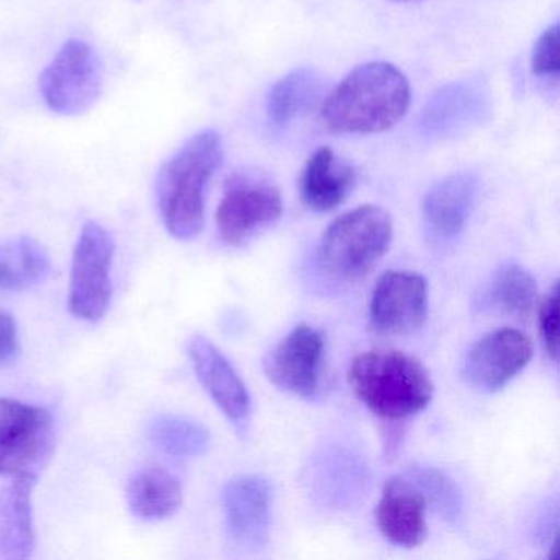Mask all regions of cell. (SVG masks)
I'll return each mask as SVG.
<instances>
[{
    "mask_svg": "<svg viewBox=\"0 0 560 560\" xmlns=\"http://www.w3.org/2000/svg\"><path fill=\"white\" fill-rule=\"evenodd\" d=\"M408 78L392 63L372 61L350 71L326 97L327 129L347 136H369L393 129L408 113Z\"/></svg>",
    "mask_w": 560,
    "mask_h": 560,
    "instance_id": "obj_1",
    "label": "cell"
},
{
    "mask_svg": "<svg viewBox=\"0 0 560 560\" xmlns=\"http://www.w3.org/2000/svg\"><path fill=\"white\" fill-rule=\"evenodd\" d=\"M222 140L202 130L162 166L156 202L166 231L179 241L195 238L205 228L206 188L222 163Z\"/></svg>",
    "mask_w": 560,
    "mask_h": 560,
    "instance_id": "obj_2",
    "label": "cell"
},
{
    "mask_svg": "<svg viewBox=\"0 0 560 560\" xmlns=\"http://www.w3.org/2000/svg\"><path fill=\"white\" fill-rule=\"evenodd\" d=\"M349 383L360 402L388 422L412 418L428 408L434 396L428 370L399 350L359 353L350 365Z\"/></svg>",
    "mask_w": 560,
    "mask_h": 560,
    "instance_id": "obj_3",
    "label": "cell"
},
{
    "mask_svg": "<svg viewBox=\"0 0 560 560\" xmlns=\"http://www.w3.org/2000/svg\"><path fill=\"white\" fill-rule=\"evenodd\" d=\"M392 241V215L380 206H359L339 215L326 229L317 248V260L336 280H359L385 257Z\"/></svg>",
    "mask_w": 560,
    "mask_h": 560,
    "instance_id": "obj_4",
    "label": "cell"
},
{
    "mask_svg": "<svg viewBox=\"0 0 560 560\" xmlns=\"http://www.w3.org/2000/svg\"><path fill=\"white\" fill-rule=\"evenodd\" d=\"M283 214V198L273 179L257 170L234 172L224 183V195L215 212L224 244L241 247Z\"/></svg>",
    "mask_w": 560,
    "mask_h": 560,
    "instance_id": "obj_5",
    "label": "cell"
},
{
    "mask_svg": "<svg viewBox=\"0 0 560 560\" xmlns=\"http://www.w3.org/2000/svg\"><path fill=\"white\" fill-rule=\"evenodd\" d=\"M40 94L51 113L77 117L103 93V65L88 42L71 38L40 74Z\"/></svg>",
    "mask_w": 560,
    "mask_h": 560,
    "instance_id": "obj_6",
    "label": "cell"
},
{
    "mask_svg": "<svg viewBox=\"0 0 560 560\" xmlns=\"http://www.w3.org/2000/svg\"><path fill=\"white\" fill-rule=\"evenodd\" d=\"M54 447V418L47 409L0 398V475H37Z\"/></svg>",
    "mask_w": 560,
    "mask_h": 560,
    "instance_id": "obj_7",
    "label": "cell"
},
{
    "mask_svg": "<svg viewBox=\"0 0 560 560\" xmlns=\"http://www.w3.org/2000/svg\"><path fill=\"white\" fill-rule=\"evenodd\" d=\"M114 241L109 232L88 222L78 238L70 281V311L73 316L90 323L103 319L113 298L110 267Z\"/></svg>",
    "mask_w": 560,
    "mask_h": 560,
    "instance_id": "obj_8",
    "label": "cell"
},
{
    "mask_svg": "<svg viewBox=\"0 0 560 560\" xmlns=\"http://www.w3.org/2000/svg\"><path fill=\"white\" fill-rule=\"evenodd\" d=\"M326 339L314 327H294L264 362L268 380L277 388L300 398L311 399L319 393Z\"/></svg>",
    "mask_w": 560,
    "mask_h": 560,
    "instance_id": "obj_9",
    "label": "cell"
},
{
    "mask_svg": "<svg viewBox=\"0 0 560 560\" xmlns=\"http://www.w3.org/2000/svg\"><path fill=\"white\" fill-rule=\"evenodd\" d=\"M533 353V342L526 334L514 327H501L470 347L464 376L478 392H500L526 369Z\"/></svg>",
    "mask_w": 560,
    "mask_h": 560,
    "instance_id": "obj_10",
    "label": "cell"
},
{
    "mask_svg": "<svg viewBox=\"0 0 560 560\" xmlns=\"http://www.w3.org/2000/svg\"><path fill=\"white\" fill-rule=\"evenodd\" d=\"M225 527L242 550L258 552L268 544L271 524V487L261 475H237L222 491Z\"/></svg>",
    "mask_w": 560,
    "mask_h": 560,
    "instance_id": "obj_11",
    "label": "cell"
},
{
    "mask_svg": "<svg viewBox=\"0 0 560 560\" xmlns=\"http://www.w3.org/2000/svg\"><path fill=\"white\" fill-rule=\"evenodd\" d=\"M428 316V284L412 271H388L370 301V324L380 334L401 336L418 330Z\"/></svg>",
    "mask_w": 560,
    "mask_h": 560,
    "instance_id": "obj_12",
    "label": "cell"
},
{
    "mask_svg": "<svg viewBox=\"0 0 560 560\" xmlns=\"http://www.w3.org/2000/svg\"><path fill=\"white\" fill-rule=\"evenodd\" d=\"M490 91L480 80L445 84L422 110V136L429 140L454 139L480 126L490 114Z\"/></svg>",
    "mask_w": 560,
    "mask_h": 560,
    "instance_id": "obj_13",
    "label": "cell"
},
{
    "mask_svg": "<svg viewBox=\"0 0 560 560\" xmlns=\"http://www.w3.org/2000/svg\"><path fill=\"white\" fill-rule=\"evenodd\" d=\"M188 355L199 382L214 399L225 418L244 431L250 421L252 399L247 386L221 350L206 337L195 336L188 342Z\"/></svg>",
    "mask_w": 560,
    "mask_h": 560,
    "instance_id": "obj_14",
    "label": "cell"
},
{
    "mask_svg": "<svg viewBox=\"0 0 560 560\" xmlns=\"http://www.w3.org/2000/svg\"><path fill=\"white\" fill-rule=\"evenodd\" d=\"M477 191V176L468 172L445 176L431 186L422 201V221L432 242L448 244L464 232Z\"/></svg>",
    "mask_w": 560,
    "mask_h": 560,
    "instance_id": "obj_15",
    "label": "cell"
},
{
    "mask_svg": "<svg viewBox=\"0 0 560 560\" xmlns=\"http://www.w3.org/2000/svg\"><path fill=\"white\" fill-rule=\"evenodd\" d=\"M425 510L428 501L411 478H389L376 508L380 533L395 546H421L428 537Z\"/></svg>",
    "mask_w": 560,
    "mask_h": 560,
    "instance_id": "obj_16",
    "label": "cell"
},
{
    "mask_svg": "<svg viewBox=\"0 0 560 560\" xmlns=\"http://www.w3.org/2000/svg\"><path fill=\"white\" fill-rule=\"evenodd\" d=\"M37 475L21 474L0 493V559L24 560L34 553L32 493Z\"/></svg>",
    "mask_w": 560,
    "mask_h": 560,
    "instance_id": "obj_17",
    "label": "cell"
},
{
    "mask_svg": "<svg viewBox=\"0 0 560 560\" xmlns=\"http://www.w3.org/2000/svg\"><path fill=\"white\" fill-rule=\"evenodd\" d=\"M355 183V168L323 147L310 156L301 173V198L313 211H334L346 201Z\"/></svg>",
    "mask_w": 560,
    "mask_h": 560,
    "instance_id": "obj_18",
    "label": "cell"
},
{
    "mask_svg": "<svg viewBox=\"0 0 560 560\" xmlns=\"http://www.w3.org/2000/svg\"><path fill=\"white\" fill-rule=\"evenodd\" d=\"M127 500L137 517L166 520L182 506V483L163 468H145L130 481Z\"/></svg>",
    "mask_w": 560,
    "mask_h": 560,
    "instance_id": "obj_19",
    "label": "cell"
},
{
    "mask_svg": "<svg viewBox=\"0 0 560 560\" xmlns=\"http://www.w3.org/2000/svg\"><path fill=\"white\" fill-rule=\"evenodd\" d=\"M324 93L320 74L310 68H300L281 78L268 96V119L275 127H287L301 114L310 110Z\"/></svg>",
    "mask_w": 560,
    "mask_h": 560,
    "instance_id": "obj_20",
    "label": "cell"
},
{
    "mask_svg": "<svg viewBox=\"0 0 560 560\" xmlns=\"http://www.w3.org/2000/svg\"><path fill=\"white\" fill-rule=\"evenodd\" d=\"M50 257L34 238L0 244V290L21 291L42 283L50 273Z\"/></svg>",
    "mask_w": 560,
    "mask_h": 560,
    "instance_id": "obj_21",
    "label": "cell"
},
{
    "mask_svg": "<svg viewBox=\"0 0 560 560\" xmlns=\"http://www.w3.org/2000/svg\"><path fill=\"white\" fill-rule=\"evenodd\" d=\"M487 300L501 313L526 319L537 303L536 280L521 265H503L491 277Z\"/></svg>",
    "mask_w": 560,
    "mask_h": 560,
    "instance_id": "obj_22",
    "label": "cell"
},
{
    "mask_svg": "<svg viewBox=\"0 0 560 560\" xmlns=\"http://www.w3.org/2000/svg\"><path fill=\"white\" fill-rule=\"evenodd\" d=\"M150 439L160 451L178 458L198 457L211 444L208 428L182 416L156 418L150 425Z\"/></svg>",
    "mask_w": 560,
    "mask_h": 560,
    "instance_id": "obj_23",
    "label": "cell"
},
{
    "mask_svg": "<svg viewBox=\"0 0 560 560\" xmlns=\"http://www.w3.org/2000/svg\"><path fill=\"white\" fill-rule=\"evenodd\" d=\"M411 480L422 491L425 501L434 504L445 517L455 520L460 511V497L457 488L444 474L434 468H418L411 471Z\"/></svg>",
    "mask_w": 560,
    "mask_h": 560,
    "instance_id": "obj_24",
    "label": "cell"
},
{
    "mask_svg": "<svg viewBox=\"0 0 560 560\" xmlns=\"http://www.w3.org/2000/svg\"><path fill=\"white\" fill-rule=\"evenodd\" d=\"M560 32L559 25L544 31V34L537 38L533 50V71L536 77L546 78V80H557L560 71Z\"/></svg>",
    "mask_w": 560,
    "mask_h": 560,
    "instance_id": "obj_25",
    "label": "cell"
},
{
    "mask_svg": "<svg viewBox=\"0 0 560 560\" xmlns=\"http://www.w3.org/2000/svg\"><path fill=\"white\" fill-rule=\"evenodd\" d=\"M559 284H553L550 293L544 298L539 307V334L544 349L550 359L556 360L559 353Z\"/></svg>",
    "mask_w": 560,
    "mask_h": 560,
    "instance_id": "obj_26",
    "label": "cell"
},
{
    "mask_svg": "<svg viewBox=\"0 0 560 560\" xmlns=\"http://www.w3.org/2000/svg\"><path fill=\"white\" fill-rule=\"evenodd\" d=\"M19 353L18 323L11 314L0 310V365L12 362Z\"/></svg>",
    "mask_w": 560,
    "mask_h": 560,
    "instance_id": "obj_27",
    "label": "cell"
}]
</instances>
